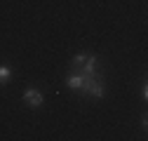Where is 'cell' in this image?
I'll list each match as a JSON object with an SVG mask.
<instances>
[{
    "mask_svg": "<svg viewBox=\"0 0 148 141\" xmlns=\"http://www.w3.org/2000/svg\"><path fill=\"white\" fill-rule=\"evenodd\" d=\"M10 78H12V68L3 64V66H0V85H7Z\"/></svg>",
    "mask_w": 148,
    "mask_h": 141,
    "instance_id": "5",
    "label": "cell"
},
{
    "mask_svg": "<svg viewBox=\"0 0 148 141\" xmlns=\"http://www.w3.org/2000/svg\"><path fill=\"white\" fill-rule=\"evenodd\" d=\"M85 57H87V54H75V57L71 59V68H73V70H80V66L85 64Z\"/></svg>",
    "mask_w": 148,
    "mask_h": 141,
    "instance_id": "6",
    "label": "cell"
},
{
    "mask_svg": "<svg viewBox=\"0 0 148 141\" xmlns=\"http://www.w3.org/2000/svg\"><path fill=\"white\" fill-rule=\"evenodd\" d=\"M80 85H82V75L78 73V70H73V73L66 78V87L68 90H80Z\"/></svg>",
    "mask_w": 148,
    "mask_h": 141,
    "instance_id": "3",
    "label": "cell"
},
{
    "mask_svg": "<svg viewBox=\"0 0 148 141\" xmlns=\"http://www.w3.org/2000/svg\"><path fill=\"white\" fill-rule=\"evenodd\" d=\"M97 68H99L97 54H87V57H85V64L80 66L78 73H82V75H97Z\"/></svg>",
    "mask_w": 148,
    "mask_h": 141,
    "instance_id": "2",
    "label": "cell"
},
{
    "mask_svg": "<svg viewBox=\"0 0 148 141\" xmlns=\"http://www.w3.org/2000/svg\"><path fill=\"white\" fill-rule=\"evenodd\" d=\"M31 108H40L42 106V101H45V97H42V92L40 90H35V87H28V90L24 92V97H21Z\"/></svg>",
    "mask_w": 148,
    "mask_h": 141,
    "instance_id": "1",
    "label": "cell"
},
{
    "mask_svg": "<svg viewBox=\"0 0 148 141\" xmlns=\"http://www.w3.org/2000/svg\"><path fill=\"white\" fill-rule=\"evenodd\" d=\"M89 97H94V99H103V80L97 78L94 85H92V90H89Z\"/></svg>",
    "mask_w": 148,
    "mask_h": 141,
    "instance_id": "4",
    "label": "cell"
}]
</instances>
